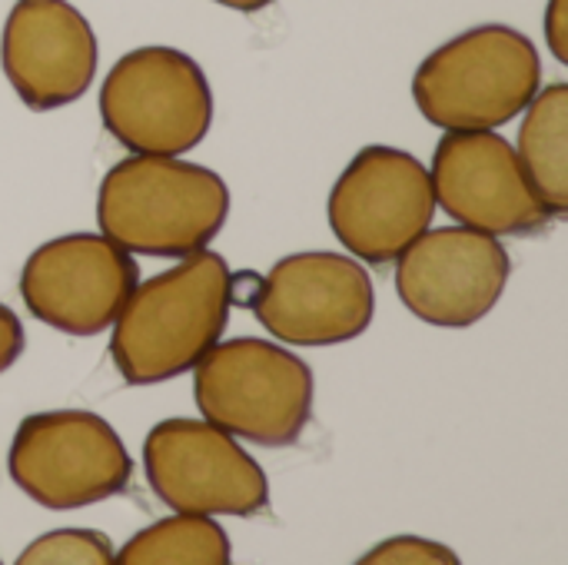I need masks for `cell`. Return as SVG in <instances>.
Instances as JSON below:
<instances>
[{
    "mask_svg": "<svg viewBox=\"0 0 568 565\" xmlns=\"http://www.w3.org/2000/svg\"><path fill=\"white\" fill-rule=\"evenodd\" d=\"M230 266L213 250H196L176 266L136 283L116 313L110 356L130 386H153L190 373L226 333Z\"/></svg>",
    "mask_w": 568,
    "mask_h": 565,
    "instance_id": "6da1fadb",
    "label": "cell"
},
{
    "mask_svg": "<svg viewBox=\"0 0 568 565\" xmlns=\"http://www.w3.org/2000/svg\"><path fill=\"white\" fill-rule=\"evenodd\" d=\"M230 216V190L210 167L133 153L106 170L97 223L106 240L140 256H190L206 250Z\"/></svg>",
    "mask_w": 568,
    "mask_h": 565,
    "instance_id": "7a4b0ae2",
    "label": "cell"
},
{
    "mask_svg": "<svg viewBox=\"0 0 568 565\" xmlns=\"http://www.w3.org/2000/svg\"><path fill=\"white\" fill-rule=\"evenodd\" d=\"M542 87L536 43L509 23H479L436 47L413 77L419 113L443 130H496Z\"/></svg>",
    "mask_w": 568,
    "mask_h": 565,
    "instance_id": "3957f363",
    "label": "cell"
},
{
    "mask_svg": "<svg viewBox=\"0 0 568 565\" xmlns=\"http://www.w3.org/2000/svg\"><path fill=\"white\" fill-rule=\"evenodd\" d=\"M233 306L253 310L290 346H339L363 336L376 313L369 273L339 253H290L270 273H230Z\"/></svg>",
    "mask_w": 568,
    "mask_h": 565,
    "instance_id": "277c9868",
    "label": "cell"
},
{
    "mask_svg": "<svg viewBox=\"0 0 568 565\" xmlns=\"http://www.w3.org/2000/svg\"><path fill=\"white\" fill-rule=\"evenodd\" d=\"M193 400L206 423L256 446H293L313 416V370L290 350L236 336L193 366Z\"/></svg>",
    "mask_w": 568,
    "mask_h": 565,
    "instance_id": "5b68a950",
    "label": "cell"
},
{
    "mask_svg": "<svg viewBox=\"0 0 568 565\" xmlns=\"http://www.w3.org/2000/svg\"><path fill=\"white\" fill-rule=\"evenodd\" d=\"M100 120L133 153L180 157L210 133L213 90L190 53L163 43L136 47L110 67Z\"/></svg>",
    "mask_w": 568,
    "mask_h": 565,
    "instance_id": "8992f818",
    "label": "cell"
},
{
    "mask_svg": "<svg viewBox=\"0 0 568 565\" xmlns=\"http://www.w3.org/2000/svg\"><path fill=\"white\" fill-rule=\"evenodd\" d=\"M7 470L23 496L63 513L120 496L133 476V460L103 416L50 410L17 426Z\"/></svg>",
    "mask_w": 568,
    "mask_h": 565,
    "instance_id": "52a82bcc",
    "label": "cell"
},
{
    "mask_svg": "<svg viewBox=\"0 0 568 565\" xmlns=\"http://www.w3.org/2000/svg\"><path fill=\"white\" fill-rule=\"evenodd\" d=\"M143 473L150 490L173 513L260 516L270 506V483L260 463L206 420H163L146 433Z\"/></svg>",
    "mask_w": 568,
    "mask_h": 565,
    "instance_id": "ba28073f",
    "label": "cell"
},
{
    "mask_svg": "<svg viewBox=\"0 0 568 565\" xmlns=\"http://www.w3.org/2000/svg\"><path fill=\"white\" fill-rule=\"evenodd\" d=\"M326 216L353 256L369 266L396 263L436 216L429 170L399 147H363L336 176Z\"/></svg>",
    "mask_w": 568,
    "mask_h": 565,
    "instance_id": "9c48e42d",
    "label": "cell"
},
{
    "mask_svg": "<svg viewBox=\"0 0 568 565\" xmlns=\"http://www.w3.org/2000/svg\"><path fill=\"white\" fill-rule=\"evenodd\" d=\"M509 273L513 260L493 233L463 223L436 226L396 256V293L423 323L463 330L496 310Z\"/></svg>",
    "mask_w": 568,
    "mask_h": 565,
    "instance_id": "30bf717a",
    "label": "cell"
},
{
    "mask_svg": "<svg viewBox=\"0 0 568 565\" xmlns=\"http://www.w3.org/2000/svg\"><path fill=\"white\" fill-rule=\"evenodd\" d=\"M136 283V260L123 246L97 233H67L27 256L20 296L33 320L67 336H100Z\"/></svg>",
    "mask_w": 568,
    "mask_h": 565,
    "instance_id": "8fae6325",
    "label": "cell"
},
{
    "mask_svg": "<svg viewBox=\"0 0 568 565\" xmlns=\"http://www.w3.org/2000/svg\"><path fill=\"white\" fill-rule=\"evenodd\" d=\"M429 180L436 203L463 226L493 236H536L552 223L516 147L493 130H446Z\"/></svg>",
    "mask_w": 568,
    "mask_h": 565,
    "instance_id": "7c38bea8",
    "label": "cell"
},
{
    "mask_svg": "<svg viewBox=\"0 0 568 565\" xmlns=\"http://www.w3.org/2000/svg\"><path fill=\"white\" fill-rule=\"evenodd\" d=\"M97 33L70 0H17L0 37L7 83L23 107L47 113L80 100L97 77Z\"/></svg>",
    "mask_w": 568,
    "mask_h": 565,
    "instance_id": "4fadbf2b",
    "label": "cell"
},
{
    "mask_svg": "<svg viewBox=\"0 0 568 565\" xmlns=\"http://www.w3.org/2000/svg\"><path fill=\"white\" fill-rule=\"evenodd\" d=\"M519 127L516 157L552 220L568 213V83L539 87Z\"/></svg>",
    "mask_w": 568,
    "mask_h": 565,
    "instance_id": "5bb4252c",
    "label": "cell"
},
{
    "mask_svg": "<svg viewBox=\"0 0 568 565\" xmlns=\"http://www.w3.org/2000/svg\"><path fill=\"white\" fill-rule=\"evenodd\" d=\"M233 559L230 536L213 516L176 513L140 529L113 563L123 565H226Z\"/></svg>",
    "mask_w": 568,
    "mask_h": 565,
    "instance_id": "9a60e30c",
    "label": "cell"
},
{
    "mask_svg": "<svg viewBox=\"0 0 568 565\" xmlns=\"http://www.w3.org/2000/svg\"><path fill=\"white\" fill-rule=\"evenodd\" d=\"M113 543L97 529H57L33 539L20 565H106L113 563Z\"/></svg>",
    "mask_w": 568,
    "mask_h": 565,
    "instance_id": "2e32d148",
    "label": "cell"
},
{
    "mask_svg": "<svg viewBox=\"0 0 568 565\" xmlns=\"http://www.w3.org/2000/svg\"><path fill=\"white\" fill-rule=\"evenodd\" d=\"M363 565L389 563V565H456V553L443 543L423 539V536H393L379 546H373L363 559Z\"/></svg>",
    "mask_w": 568,
    "mask_h": 565,
    "instance_id": "e0dca14e",
    "label": "cell"
},
{
    "mask_svg": "<svg viewBox=\"0 0 568 565\" xmlns=\"http://www.w3.org/2000/svg\"><path fill=\"white\" fill-rule=\"evenodd\" d=\"M23 353V326L10 306L0 303V376L20 360Z\"/></svg>",
    "mask_w": 568,
    "mask_h": 565,
    "instance_id": "ac0fdd59",
    "label": "cell"
},
{
    "mask_svg": "<svg viewBox=\"0 0 568 565\" xmlns=\"http://www.w3.org/2000/svg\"><path fill=\"white\" fill-rule=\"evenodd\" d=\"M546 43L559 63H568V0H549V7H546Z\"/></svg>",
    "mask_w": 568,
    "mask_h": 565,
    "instance_id": "d6986e66",
    "label": "cell"
},
{
    "mask_svg": "<svg viewBox=\"0 0 568 565\" xmlns=\"http://www.w3.org/2000/svg\"><path fill=\"white\" fill-rule=\"evenodd\" d=\"M213 3H223V7L240 10V13H256V10H266L273 0H213Z\"/></svg>",
    "mask_w": 568,
    "mask_h": 565,
    "instance_id": "ffe728a7",
    "label": "cell"
}]
</instances>
